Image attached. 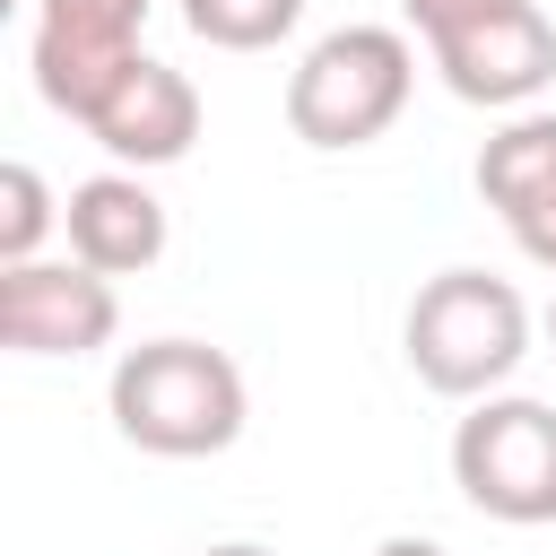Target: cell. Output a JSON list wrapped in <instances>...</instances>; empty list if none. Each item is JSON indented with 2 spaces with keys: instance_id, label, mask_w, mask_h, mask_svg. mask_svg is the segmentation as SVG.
I'll return each mask as SVG.
<instances>
[{
  "instance_id": "obj_1",
  "label": "cell",
  "mask_w": 556,
  "mask_h": 556,
  "mask_svg": "<svg viewBox=\"0 0 556 556\" xmlns=\"http://www.w3.org/2000/svg\"><path fill=\"white\" fill-rule=\"evenodd\" d=\"M104 408H113L122 443H139L156 460H208L243 434L252 391H243V365L208 339H139V348H122Z\"/></svg>"
},
{
  "instance_id": "obj_2",
  "label": "cell",
  "mask_w": 556,
  "mask_h": 556,
  "mask_svg": "<svg viewBox=\"0 0 556 556\" xmlns=\"http://www.w3.org/2000/svg\"><path fill=\"white\" fill-rule=\"evenodd\" d=\"M408 374L443 400H495L530 356V304L495 269H434L400 321Z\"/></svg>"
},
{
  "instance_id": "obj_3",
  "label": "cell",
  "mask_w": 556,
  "mask_h": 556,
  "mask_svg": "<svg viewBox=\"0 0 556 556\" xmlns=\"http://www.w3.org/2000/svg\"><path fill=\"white\" fill-rule=\"evenodd\" d=\"M417 87V43L400 26H330L287 70V130L304 148H374Z\"/></svg>"
},
{
  "instance_id": "obj_4",
  "label": "cell",
  "mask_w": 556,
  "mask_h": 556,
  "mask_svg": "<svg viewBox=\"0 0 556 556\" xmlns=\"http://www.w3.org/2000/svg\"><path fill=\"white\" fill-rule=\"evenodd\" d=\"M452 486L504 530L556 521V408L521 391L469 400V417L452 426Z\"/></svg>"
},
{
  "instance_id": "obj_5",
  "label": "cell",
  "mask_w": 556,
  "mask_h": 556,
  "mask_svg": "<svg viewBox=\"0 0 556 556\" xmlns=\"http://www.w3.org/2000/svg\"><path fill=\"white\" fill-rule=\"evenodd\" d=\"M148 0H35V96L70 122H87L113 78L139 61Z\"/></svg>"
},
{
  "instance_id": "obj_6",
  "label": "cell",
  "mask_w": 556,
  "mask_h": 556,
  "mask_svg": "<svg viewBox=\"0 0 556 556\" xmlns=\"http://www.w3.org/2000/svg\"><path fill=\"white\" fill-rule=\"evenodd\" d=\"M122 330V295L87 261H17L0 269V339L17 356H96Z\"/></svg>"
},
{
  "instance_id": "obj_7",
  "label": "cell",
  "mask_w": 556,
  "mask_h": 556,
  "mask_svg": "<svg viewBox=\"0 0 556 556\" xmlns=\"http://www.w3.org/2000/svg\"><path fill=\"white\" fill-rule=\"evenodd\" d=\"M443 87L460 104H486V113H521L547 78H556V17L530 0V9H504V17H478L460 35H434L426 43Z\"/></svg>"
},
{
  "instance_id": "obj_8",
  "label": "cell",
  "mask_w": 556,
  "mask_h": 556,
  "mask_svg": "<svg viewBox=\"0 0 556 556\" xmlns=\"http://www.w3.org/2000/svg\"><path fill=\"white\" fill-rule=\"evenodd\" d=\"M78 130H87L122 174L174 165V156H191V139H200V87H191L174 61H148V52H139Z\"/></svg>"
},
{
  "instance_id": "obj_9",
  "label": "cell",
  "mask_w": 556,
  "mask_h": 556,
  "mask_svg": "<svg viewBox=\"0 0 556 556\" xmlns=\"http://www.w3.org/2000/svg\"><path fill=\"white\" fill-rule=\"evenodd\" d=\"M61 235H70V261L104 269V278H139L165 261V200L139 182V174H87L70 200H61Z\"/></svg>"
},
{
  "instance_id": "obj_10",
  "label": "cell",
  "mask_w": 556,
  "mask_h": 556,
  "mask_svg": "<svg viewBox=\"0 0 556 556\" xmlns=\"http://www.w3.org/2000/svg\"><path fill=\"white\" fill-rule=\"evenodd\" d=\"M478 191L486 208L513 226L539 200H556V113H513L486 148H478Z\"/></svg>"
},
{
  "instance_id": "obj_11",
  "label": "cell",
  "mask_w": 556,
  "mask_h": 556,
  "mask_svg": "<svg viewBox=\"0 0 556 556\" xmlns=\"http://www.w3.org/2000/svg\"><path fill=\"white\" fill-rule=\"evenodd\" d=\"M304 17V0H182V26L217 52H269L287 43Z\"/></svg>"
},
{
  "instance_id": "obj_12",
  "label": "cell",
  "mask_w": 556,
  "mask_h": 556,
  "mask_svg": "<svg viewBox=\"0 0 556 556\" xmlns=\"http://www.w3.org/2000/svg\"><path fill=\"white\" fill-rule=\"evenodd\" d=\"M52 226H61V200L43 191V174L26 156H9V174H0V269L43 261V235Z\"/></svg>"
},
{
  "instance_id": "obj_13",
  "label": "cell",
  "mask_w": 556,
  "mask_h": 556,
  "mask_svg": "<svg viewBox=\"0 0 556 556\" xmlns=\"http://www.w3.org/2000/svg\"><path fill=\"white\" fill-rule=\"evenodd\" d=\"M408 9V26L434 43V35H460V26H478V17H504V9H530V0H400Z\"/></svg>"
},
{
  "instance_id": "obj_14",
  "label": "cell",
  "mask_w": 556,
  "mask_h": 556,
  "mask_svg": "<svg viewBox=\"0 0 556 556\" xmlns=\"http://www.w3.org/2000/svg\"><path fill=\"white\" fill-rule=\"evenodd\" d=\"M513 243H521V261L556 269V200H539L530 217H513Z\"/></svg>"
},
{
  "instance_id": "obj_15",
  "label": "cell",
  "mask_w": 556,
  "mask_h": 556,
  "mask_svg": "<svg viewBox=\"0 0 556 556\" xmlns=\"http://www.w3.org/2000/svg\"><path fill=\"white\" fill-rule=\"evenodd\" d=\"M374 556H452V547H443V539H417V530H400V539H382Z\"/></svg>"
},
{
  "instance_id": "obj_16",
  "label": "cell",
  "mask_w": 556,
  "mask_h": 556,
  "mask_svg": "<svg viewBox=\"0 0 556 556\" xmlns=\"http://www.w3.org/2000/svg\"><path fill=\"white\" fill-rule=\"evenodd\" d=\"M208 556H269V547H252V539H226V547H208Z\"/></svg>"
},
{
  "instance_id": "obj_17",
  "label": "cell",
  "mask_w": 556,
  "mask_h": 556,
  "mask_svg": "<svg viewBox=\"0 0 556 556\" xmlns=\"http://www.w3.org/2000/svg\"><path fill=\"white\" fill-rule=\"evenodd\" d=\"M547 348H556V295H547Z\"/></svg>"
}]
</instances>
